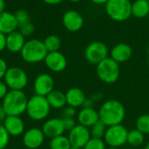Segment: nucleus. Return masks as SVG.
Wrapping results in <instances>:
<instances>
[{"mask_svg": "<svg viewBox=\"0 0 149 149\" xmlns=\"http://www.w3.org/2000/svg\"><path fill=\"white\" fill-rule=\"evenodd\" d=\"M66 104L67 106L78 108L82 107L85 100L86 99V95L83 90L79 87H72L68 89L65 93Z\"/></svg>", "mask_w": 149, "mask_h": 149, "instance_id": "21", "label": "nucleus"}, {"mask_svg": "<svg viewBox=\"0 0 149 149\" xmlns=\"http://www.w3.org/2000/svg\"><path fill=\"white\" fill-rule=\"evenodd\" d=\"M106 149H120V148H112V147H107Z\"/></svg>", "mask_w": 149, "mask_h": 149, "instance_id": "47", "label": "nucleus"}, {"mask_svg": "<svg viewBox=\"0 0 149 149\" xmlns=\"http://www.w3.org/2000/svg\"><path fill=\"white\" fill-rule=\"evenodd\" d=\"M67 137L72 147L80 148H83L84 146L92 138L89 128L79 124H77L71 131H69Z\"/></svg>", "mask_w": 149, "mask_h": 149, "instance_id": "10", "label": "nucleus"}, {"mask_svg": "<svg viewBox=\"0 0 149 149\" xmlns=\"http://www.w3.org/2000/svg\"><path fill=\"white\" fill-rule=\"evenodd\" d=\"M19 28V31L21 32V34L24 37V38H28V37H31L32 35V33L34 32L35 31V27L33 25L32 23L29 22V23H26L21 26L18 27Z\"/></svg>", "mask_w": 149, "mask_h": 149, "instance_id": "32", "label": "nucleus"}, {"mask_svg": "<svg viewBox=\"0 0 149 149\" xmlns=\"http://www.w3.org/2000/svg\"><path fill=\"white\" fill-rule=\"evenodd\" d=\"M132 16L144 18L149 15V0H135L132 3Z\"/></svg>", "mask_w": 149, "mask_h": 149, "instance_id": "23", "label": "nucleus"}, {"mask_svg": "<svg viewBox=\"0 0 149 149\" xmlns=\"http://www.w3.org/2000/svg\"><path fill=\"white\" fill-rule=\"evenodd\" d=\"M48 52L44 45V42L32 38L25 42L22 51L20 52L21 57L24 61L30 64H36L44 61Z\"/></svg>", "mask_w": 149, "mask_h": 149, "instance_id": "3", "label": "nucleus"}, {"mask_svg": "<svg viewBox=\"0 0 149 149\" xmlns=\"http://www.w3.org/2000/svg\"><path fill=\"white\" fill-rule=\"evenodd\" d=\"M41 129L45 138H49V139H52L57 136L62 135L65 131L63 120L60 118H52L47 120L43 124Z\"/></svg>", "mask_w": 149, "mask_h": 149, "instance_id": "15", "label": "nucleus"}, {"mask_svg": "<svg viewBox=\"0 0 149 149\" xmlns=\"http://www.w3.org/2000/svg\"><path fill=\"white\" fill-rule=\"evenodd\" d=\"M133 56V49L127 43H119L110 51V58L119 64L127 62Z\"/></svg>", "mask_w": 149, "mask_h": 149, "instance_id": "17", "label": "nucleus"}, {"mask_svg": "<svg viewBox=\"0 0 149 149\" xmlns=\"http://www.w3.org/2000/svg\"><path fill=\"white\" fill-rule=\"evenodd\" d=\"M6 117H7V114H6L4 109H3V106L0 105V123H3Z\"/></svg>", "mask_w": 149, "mask_h": 149, "instance_id": "39", "label": "nucleus"}, {"mask_svg": "<svg viewBox=\"0 0 149 149\" xmlns=\"http://www.w3.org/2000/svg\"><path fill=\"white\" fill-rule=\"evenodd\" d=\"M10 141V135L4 128L3 125L0 123V149H4Z\"/></svg>", "mask_w": 149, "mask_h": 149, "instance_id": "31", "label": "nucleus"}, {"mask_svg": "<svg viewBox=\"0 0 149 149\" xmlns=\"http://www.w3.org/2000/svg\"><path fill=\"white\" fill-rule=\"evenodd\" d=\"M28 98L23 90H10L3 98L2 106L7 115L20 116L26 112Z\"/></svg>", "mask_w": 149, "mask_h": 149, "instance_id": "2", "label": "nucleus"}, {"mask_svg": "<svg viewBox=\"0 0 149 149\" xmlns=\"http://www.w3.org/2000/svg\"><path fill=\"white\" fill-rule=\"evenodd\" d=\"M94 105H95V101L91 98V97H86V99L85 100L82 107H86V108H94Z\"/></svg>", "mask_w": 149, "mask_h": 149, "instance_id": "37", "label": "nucleus"}, {"mask_svg": "<svg viewBox=\"0 0 149 149\" xmlns=\"http://www.w3.org/2000/svg\"><path fill=\"white\" fill-rule=\"evenodd\" d=\"M3 79L10 90H23L28 83L27 73L17 66L8 68Z\"/></svg>", "mask_w": 149, "mask_h": 149, "instance_id": "9", "label": "nucleus"}, {"mask_svg": "<svg viewBox=\"0 0 149 149\" xmlns=\"http://www.w3.org/2000/svg\"><path fill=\"white\" fill-rule=\"evenodd\" d=\"M7 70H8V65L6 61L3 58H0V80L4 78Z\"/></svg>", "mask_w": 149, "mask_h": 149, "instance_id": "35", "label": "nucleus"}, {"mask_svg": "<svg viewBox=\"0 0 149 149\" xmlns=\"http://www.w3.org/2000/svg\"><path fill=\"white\" fill-rule=\"evenodd\" d=\"M145 142V134L137 128L128 131L127 144L132 147H140Z\"/></svg>", "mask_w": 149, "mask_h": 149, "instance_id": "24", "label": "nucleus"}, {"mask_svg": "<svg viewBox=\"0 0 149 149\" xmlns=\"http://www.w3.org/2000/svg\"><path fill=\"white\" fill-rule=\"evenodd\" d=\"M25 42V38L19 31L16 30L6 35V49L12 53L20 52Z\"/></svg>", "mask_w": 149, "mask_h": 149, "instance_id": "19", "label": "nucleus"}, {"mask_svg": "<svg viewBox=\"0 0 149 149\" xmlns=\"http://www.w3.org/2000/svg\"><path fill=\"white\" fill-rule=\"evenodd\" d=\"M90 1L95 4H106L109 0H90Z\"/></svg>", "mask_w": 149, "mask_h": 149, "instance_id": "42", "label": "nucleus"}, {"mask_svg": "<svg viewBox=\"0 0 149 149\" xmlns=\"http://www.w3.org/2000/svg\"><path fill=\"white\" fill-rule=\"evenodd\" d=\"M45 134L41 128L31 127L23 134V144L29 149L38 148L45 141Z\"/></svg>", "mask_w": 149, "mask_h": 149, "instance_id": "12", "label": "nucleus"}, {"mask_svg": "<svg viewBox=\"0 0 149 149\" xmlns=\"http://www.w3.org/2000/svg\"><path fill=\"white\" fill-rule=\"evenodd\" d=\"M109 55L107 45L101 41H93L88 44L85 49L84 56L86 61L92 65H97Z\"/></svg>", "mask_w": 149, "mask_h": 149, "instance_id": "8", "label": "nucleus"}, {"mask_svg": "<svg viewBox=\"0 0 149 149\" xmlns=\"http://www.w3.org/2000/svg\"><path fill=\"white\" fill-rule=\"evenodd\" d=\"M68 1H70V2H72V3H79V2H80V1H82V0H68Z\"/></svg>", "mask_w": 149, "mask_h": 149, "instance_id": "45", "label": "nucleus"}, {"mask_svg": "<svg viewBox=\"0 0 149 149\" xmlns=\"http://www.w3.org/2000/svg\"><path fill=\"white\" fill-rule=\"evenodd\" d=\"M100 120L107 127L122 124L126 117V108L118 100L104 101L98 110Z\"/></svg>", "mask_w": 149, "mask_h": 149, "instance_id": "1", "label": "nucleus"}, {"mask_svg": "<svg viewBox=\"0 0 149 149\" xmlns=\"http://www.w3.org/2000/svg\"><path fill=\"white\" fill-rule=\"evenodd\" d=\"M2 124L10 136L17 137L24 133V122L20 116L7 115Z\"/></svg>", "mask_w": 149, "mask_h": 149, "instance_id": "16", "label": "nucleus"}, {"mask_svg": "<svg viewBox=\"0 0 149 149\" xmlns=\"http://www.w3.org/2000/svg\"><path fill=\"white\" fill-rule=\"evenodd\" d=\"M72 147L67 136L62 134L50 141V149H70Z\"/></svg>", "mask_w": 149, "mask_h": 149, "instance_id": "26", "label": "nucleus"}, {"mask_svg": "<svg viewBox=\"0 0 149 149\" xmlns=\"http://www.w3.org/2000/svg\"><path fill=\"white\" fill-rule=\"evenodd\" d=\"M44 62L46 67L54 72H61L67 66V59L59 51L48 52Z\"/></svg>", "mask_w": 149, "mask_h": 149, "instance_id": "13", "label": "nucleus"}, {"mask_svg": "<svg viewBox=\"0 0 149 149\" xmlns=\"http://www.w3.org/2000/svg\"><path fill=\"white\" fill-rule=\"evenodd\" d=\"M5 10V1L0 0V13Z\"/></svg>", "mask_w": 149, "mask_h": 149, "instance_id": "43", "label": "nucleus"}, {"mask_svg": "<svg viewBox=\"0 0 149 149\" xmlns=\"http://www.w3.org/2000/svg\"><path fill=\"white\" fill-rule=\"evenodd\" d=\"M99 120V112L95 108L81 107V109L77 113V121L79 124L88 128H90Z\"/></svg>", "mask_w": 149, "mask_h": 149, "instance_id": "18", "label": "nucleus"}, {"mask_svg": "<svg viewBox=\"0 0 149 149\" xmlns=\"http://www.w3.org/2000/svg\"><path fill=\"white\" fill-rule=\"evenodd\" d=\"M107 147L103 139L91 138L82 149H106Z\"/></svg>", "mask_w": 149, "mask_h": 149, "instance_id": "29", "label": "nucleus"}, {"mask_svg": "<svg viewBox=\"0 0 149 149\" xmlns=\"http://www.w3.org/2000/svg\"><path fill=\"white\" fill-rule=\"evenodd\" d=\"M46 100L50 107L54 109H63L67 105L65 93H63L62 91L59 90L52 91L46 96Z\"/></svg>", "mask_w": 149, "mask_h": 149, "instance_id": "22", "label": "nucleus"}, {"mask_svg": "<svg viewBox=\"0 0 149 149\" xmlns=\"http://www.w3.org/2000/svg\"><path fill=\"white\" fill-rule=\"evenodd\" d=\"M43 42H44V45H45L48 52L59 51L61 45H62L60 38L57 35H54V34L47 36Z\"/></svg>", "mask_w": 149, "mask_h": 149, "instance_id": "25", "label": "nucleus"}, {"mask_svg": "<svg viewBox=\"0 0 149 149\" xmlns=\"http://www.w3.org/2000/svg\"><path fill=\"white\" fill-rule=\"evenodd\" d=\"M107 129V127L102 121L99 120L89 128L91 137L97 138V139H103Z\"/></svg>", "mask_w": 149, "mask_h": 149, "instance_id": "27", "label": "nucleus"}, {"mask_svg": "<svg viewBox=\"0 0 149 149\" xmlns=\"http://www.w3.org/2000/svg\"><path fill=\"white\" fill-rule=\"evenodd\" d=\"M77 111L75 107L65 106L63 108V118H74L77 115Z\"/></svg>", "mask_w": 149, "mask_h": 149, "instance_id": "33", "label": "nucleus"}, {"mask_svg": "<svg viewBox=\"0 0 149 149\" xmlns=\"http://www.w3.org/2000/svg\"><path fill=\"white\" fill-rule=\"evenodd\" d=\"M128 129L122 124L107 127L103 138L107 147L120 148L127 143Z\"/></svg>", "mask_w": 149, "mask_h": 149, "instance_id": "7", "label": "nucleus"}, {"mask_svg": "<svg viewBox=\"0 0 149 149\" xmlns=\"http://www.w3.org/2000/svg\"><path fill=\"white\" fill-rule=\"evenodd\" d=\"M148 68H149V57H148Z\"/></svg>", "mask_w": 149, "mask_h": 149, "instance_id": "48", "label": "nucleus"}, {"mask_svg": "<svg viewBox=\"0 0 149 149\" xmlns=\"http://www.w3.org/2000/svg\"><path fill=\"white\" fill-rule=\"evenodd\" d=\"M83 16L75 10H66L62 17V23L64 27L70 32H76L82 29L84 25Z\"/></svg>", "mask_w": 149, "mask_h": 149, "instance_id": "11", "label": "nucleus"}, {"mask_svg": "<svg viewBox=\"0 0 149 149\" xmlns=\"http://www.w3.org/2000/svg\"><path fill=\"white\" fill-rule=\"evenodd\" d=\"M130 0H109L105 4L107 16L115 22H125L132 16Z\"/></svg>", "mask_w": 149, "mask_h": 149, "instance_id": "6", "label": "nucleus"}, {"mask_svg": "<svg viewBox=\"0 0 149 149\" xmlns=\"http://www.w3.org/2000/svg\"><path fill=\"white\" fill-rule=\"evenodd\" d=\"M96 74L101 82L108 85L113 84L120 75V64L112 58L107 57L96 65Z\"/></svg>", "mask_w": 149, "mask_h": 149, "instance_id": "5", "label": "nucleus"}, {"mask_svg": "<svg viewBox=\"0 0 149 149\" xmlns=\"http://www.w3.org/2000/svg\"><path fill=\"white\" fill-rule=\"evenodd\" d=\"M91 98H92L95 102H97V101H100V100L103 98V96H102V93H93V94L91 96Z\"/></svg>", "mask_w": 149, "mask_h": 149, "instance_id": "40", "label": "nucleus"}, {"mask_svg": "<svg viewBox=\"0 0 149 149\" xmlns=\"http://www.w3.org/2000/svg\"><path fill=\"white\" fill-rule=\"evenodd\" d=\"M14 16L16 17V20L17 22V24H18V27L26 24V23H29L30 22V15L28 13L27 10H23V9H20V10H17L15 13H14Z\"/></svg>", "mask_w": 149, "mask_h": 149, "instance_id": "30", "label": "nucleus"}, {"mask_svg": "<svg viewBox=\"0 0 149 149\" xmlns=\"http://www.w3.org/2000/svg\"><path fill=\"white\" fill-rule=\"evenodd\" d=\"M6 49V35L0 32V52Z\"/></svg>", "mask_w": 149, "mask_h": 149, "instance_id": "38", "label": "nucleus"}, {"mask_svg": "<svg viewBox=\"0 0 149 149\" xmlns=\"http://www.w3.org/2000/svg\"><path fill=\"white\" fill-rule=\"evenodd\" d=\"M8 92H9V88L6 86L5 82L0 80V100H3V98L8 93Z\"/></svg>", "mask_w": 149, "mask_h": 149, "instance_id": "36", "label": "nucleus"}, {"mask_svg": "<svg viewBox=\"0 0 149 149\" xmlns=\"http://www.w3.org/2000/svg\"><path fill=\"white\" fill-rule=\"evenodd\" d=\"M52 107H50L46 97L34 94L28 99L26 113L30 119L35 121L45 120L50 114Z\"/></svg>", "mask_w": 149, "mask_h": 149, "instance_id": "4", "label": "nucleus"}, {"mask_svg": "<svg viewBox=\"0 0 149 149\" xmlns=\"http://www.w3.org/2000/svg\"><path fill=\"white\" fill-rule=\"evenodd\" d=\"M135 127L145 135L149 134V113H144L139 116L135 121Z\"/></svg>", "mask_w": 149, "mask_h": 149, "instance_id": "28", "label": "nucleus"}, {"mask_svg": "<svg viewBox=\"0 0 149 149\" xmlns=\"http://www.w3.org/2000/svg\"><path fill=\"white\" fill-rule=\"evenodd\" d=\"M42 1L50 5H56V4L60 3L63 0H42Z\"/></svg>", "mask_w": 149, "mask_h": 149, "instance_id": "41", "label": "nucleus"}, {"mask_svg": "<svg viewBox=\"0 0 149 149\" xmlns=\"http://www.w3.org/2000/svg\"><path fill=\"white\" fill-rule=\"evenodd\" d=\"M18 28L17 22L14 13L10 11H3L0 13V32L7 35Z\"/></svg>", "mask_w": 149, "mask_h": 149, "instance_id": "20", "label": "nucleus"}, {"mask_svg": "<svg viewBox=\"0 0 149 149\" xmlns=\"http://www.w3.org/2000/svg\"><path fill=\"white\" fill-rule=\"evenodd\" d=\"M70 149H82V148H77V147H71V148Z\"/></svg>", "mask_w": 149, "mask_h": 149, "instance_id": "46", "label": "nucleus"}, {"mask_svg": "<svg viewBox=\"0 0 149 149\" xmlns=\"http://www.w3.org/2000/svg\"><path fill=\"white\" fill-rule=\"evenodd\" d=\"M144 149H149V141L146 143L145 147H144Z\"/></svg>", "mask_w": 149, "mask_h": 149, "instance_id": "44", "label": "nucleus"}, {"mask_svg": "<svg viewBox=\"0 0 149 149\" xmlns=\"http://www.w3.org/2000/svg\"><path fill=\"white\" fill-rule=\"evenodd\" d=\"M63 120V123H64V127L65 131H71L76 125V120L74 118H62Z\"/></svg>", "mask_w": 149, "mask_h": 149, "instance_id": "34", "label": "nucleus"}, {"mask_svg": "<svg viewBox=\"0 0 149 149\" xmlns=\"http://www.w3.org/2000/svg\"><path fill=\"white\" fill-rule=\"evenodd\" d=\"M54 79L48 73H41L37 76L34 80L35 94L46 97L52 91L54 90Z\"/></svg>", "mask_w": 149, "mask_h": 149, "instance_id": "14", "label": "nucleus"}]
</instances>
